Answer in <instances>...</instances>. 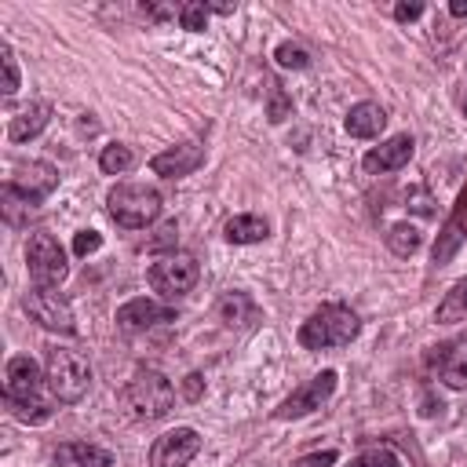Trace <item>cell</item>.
I'll return each instance as SVG.
<instances>
[{
    "label": "cell",
    "instance_id": "1",
    "mask_svg": "<svg viewBox=\"0 0 467 467\" xmlns=\"http://www.w3.org/2000/svg\"><path fill=\"white\" fill-rule=\"evenodd\" d=\"M361 332V317L343 306V303H321L303 325H299V347L303 350H332V347H347L350 339H358Z\"/></svg>",
    "mask_w": 467,
    "mask_h": 467
},
{
    "label": "cell",
    "instance_id": "2",
    "mask_svg": "<svg viewBox=\"0 0 467 467\" xmlns=\"http://www.w3.org/2000/svg\"><path fill=\"white\" fill-rule=\"evenodd\" d=\"M124 409L135 416V420H146V423H153V420H164L168 412H171V405H175V387H171V379L164 376V372H157V368H139L128 383H124Z\"/></svg>",
    "mask_w": 467,
    "mask_h": 467
},
{
    "label": "cell",
    "instance_id": "3",
    "mask_svg": "<svg viewBox=\"0 0 467 467\" xmlns=\"http://www.w3.org/2000/svg\"><path fill=\"white\" fill-rule=\"evenodd\" d=\"M106 212L124 230H142L161 215V193L142 182H117L106 193Z\"/></svg>",
    "mask_w": 467,
    "mask_h": 467
},
{
    "label": "cell",
    "instance_id": "4",
    "mask_svg": "<svg viewBox=\"0 0 467 467\" xmlns=\"http://www.w3.org/2000/svg\"><path fill=\"white\" fill-rule=\"evenodd\" d=\"M47 387L55 394V401L62 405H77L84 394H88V383H91V365L80 350H69V347H51L47 350Z\"/></svg>",
    "mask_w": 467,
    "mask_h": 467
},
{
    "label": "cell",
    "instance_id": "5",
    "mask_svg": "<svg viewBox=\"0 0 467 467\" xmlns=\"http://www.w3.org/2000/svg\"><path fill=\"white\" fill-rule=\"evenodd\" d=\"M26 263H29V277L36 288H58L69 274L66 266V252L62 244L47 234V230H36L29 234V244H26Z\"/></svg>",
    "mask_w": 467,
    "mask_h": 467
},
{
    "label": "cell",
    "instance_id": "6",
    "mask_svg": "<svg viewBox=\"0 0 467 467\" xmlns=\"http://www.w3.org/2000/svg\"><path fill=\"white\" fill-rule=\"evenodd\" d=\"M197 277H201V266H197V259H193V255H186V252L161 255V259H157V263H150V270H146L150 288H153V292H161V296H168V299L186 296V292L197 285Z\"/></svg>",
    "mask_w": 467,
    "mask_h": 467
},
{
    "label": "cell",
    "instance_id": "7",
    "mask_svg": "<svg viewBox=\"0 0 467 467\" xmlns=\"http://www.w3.org/2000/svg\"><path fill=\"white\" fill-rule=\"evenodd\" d=\"M22 310H26L40 328H47V332H62V336H73V332H77V325H73V306H69V299H66L62 292H55V288H33V292H26Z\"/></svg>",
    "mask_w": 467,
    "mask_h": 467
},
{
    "label": "cell",
    "instance_id": "8",
    "mask_svg": "<svg viewBox=\"0 0 467 467\" xmlns=\"http://www.w3.org/2000/svg\"><path fill=\"white\" fill-rule=\"evenodd\" d=\"M336 368H325V372H317V376H310L306 383H299L277 409H274V420H299V416H306V412H314V409H321L328 398H332V390H336Z\"/></svg>",
    "mask_w": 467,
    "mask_h": 467
},
{
    "label": "cell",
    "instance_id": "9",
    "mask_svg": "<svg viewBox=\"0 0 467 467\" xmlns=\"http://www.w3.org/2000/svg\"><path fill=\"white\" fill-rule=\"evenodd\" d=\"M201 441L204 438L193 427H175L150 445V467H186L201 452Z\"/></svg>",
    "mask_w": 467,
    "mask_h": 467
},
{
    "label": "cell",
    "instance_id": "10",
    "mask_svg": "<svg viewBox=\"0 0 467 467\" xmlns=\"http://www.w3.org/2000/svg\"><path fill=\"white\" fill-rule=\"evenodd\" d=\"M40 365L29 354H15L4 368V401H36L40 398Z\"/></svg>",
    "mask_w": 467,
    "mask_h": 467
},
{
    "label": "cell",
    "instance_id": "11",
    "mask_svg": "<svg viewBox=\"0 0 467 467\" xmlns=\"http://www.w3.org/2000/svg\"><path fill=\"white\" fill-rule=\"evenodd\" d=\"M431 368L438 372V379L452 390H467V332L434 347L431 354Z\"/></svg>",
    "mask_w": 467,
    "mask_h": 467
},
{
    "label": "cell",
    "instance_id": "12",
    "mask_svg": "<svg viewBox=\"0 0 467 467\" xmlns=\"http://www.w3.org/2000/svg\"><path fill=\"white\" fill-rule=\"evenodd\" d=\"M412 150H416V139H412L409 131H401V135H394V139L372 146V150L361 157V168H365L368 175L398 171V168H405V164L412 161Z\"/></svg>",
    "mask_w": 467,
    "mask_h": 467
},
{
    "label": "cell",
    "instance_id": "13",
    "mask_svg": "<svg viewBox=\"0 0 467 467\" xmlns=\"http://www.w3.org/2000/svg\"><path fill=\"white\" fill-rule=\"evenodd\" d=\"M201 164H204V146H197V142L171 146V150H164V153H157V157L150 161L153 175H164V179H182V175H193Z\"/></svg>",
    "mask_w": 467,
    "mask_h": 467
},
{
    "label": "cell",
    "instance_id": "14",
    "mask_svg": "<svg viewBox=\"0 0 467 467\" xmlns=\"http://www.w3.org/2000/svg\"><path fill=\"white\" fill-rule=\"evenodd\" d=\"M175 314L168 310V306H161V303H153V299H146V296H139V299H128L124 306H117V325L124 328V332H146V328H153L157 321H171Z\"/></svg>",
    "mask_w": 467,
    "mask_h": 467
},
{
    "label": "cell",
    "instance_id": "15",
    "mask_svg": "<svg viewBox=\"0 0 467 467\" xmlns=\"http://www.w3.org/2000/svg\"><path fill=\"white\" fill-rule=\"evenodd\" d=\"M11 182H15L22 193H29L33 201H44V197L55 193V186H58V168L47 164V161H29V164H18V168H15Z\"/></svg>",
    "mask_w": 467,
    "mask_h": 467
},
{
    "label": "cell",
    "instance_id": "16",
    "mask_svg": "<svg viewBox=\"0 0 467 467\" xmlns=\"http://www.w3.org/2000/svg\"><path fill=\"white\" fill-rule=\"evenodd\" d=\"M55 467H113V452L95 441H62L55 449Z\"/></svg>",
    "mask_w": 467,
    "mask_h": 467
},
{
    "label": "cell",
    "instance_id": "17",
    "mask_svg": "<svg viewBox=\"0 0 467 467\" xmlns=\"http://www.w3.org/2000/svg\"><path fill=\"white\" fill-rule=\"evenodd\" d=\"M343 128H347V135H354V139H376V135L387 128V109H383L379 102H358V106H350Z\"/></svg>",
    "mask_w": 467,
    "mask_h": 467
},
{
    "label": "cell",
    "instance_id": "18",
    "mask_svg": "<svg viewBox=\"0 0 467 467\" xmlns=\"http://www.w3.org/2000/svg\"><path fill=\"white\" fill-rule=\"evenodd\" d=\"M51 120V102H29L22 113L11 117V128H7V139L11 142H29L36 139Z\"/></svg>",
    "mask_w": 467,
    "mask_h": 467
},
{
    "label": "cell",
    "instance_id": "19",
    "mask_svg": "<svg viewBox=\"0 0 467 467\" xmlns=\"http://www.w3.org/2000/svg\"><path fill=\"white\" fill-rule=\"evenodd\" d=\"M223 237H226L230 244H259V241L270 237V223H266L263 215H255V212H244V215L226 219Z\"/></svg>",
    "mask_w": 467,
    "mask_h": 467
},
{
    "label": "cell",
    "instance_id": "20",
    "mask_svg": "<svg viewBox=\"0 0 467 467\" xmlns=\"http://www.w3.org/2000/svg\"><path fill=\"white\" fill-rule=\"evenodd\" d=\"M0 201H4V219H7L11 226H22V223L36 212V204H40V201H33L29 193H22L15 182H7V186H4Z\"/></svg>",
    "mask_w": 467,
    "mask_h": 467
},
{
    "label": "cell",
    "instance_id": "21",
    "mask_svg": "<svg viewBox=\"0 0 467 467\" xmlns=\"http://www.w3.org/2000/svg\"><path fill=\"white\" fill-rule=\"evenodd\" d=\"M438 325H456V321H467V277L463 281H456L449 292H445V299L438 303Z\"/></svg>",
    "mask_w": 467,
    "mask_h": 467
},
{
    "label": "cell",
    "instance_id": "22",
    "mask_svg": "<svg viewBox=\"0 0 467 467\" xmlns=\"http://www.w3.org/2000/svg\"><path fill=\"white\" fill-rule=\"evenodd\" d=\"M420 244H423V234L412 226V223H394L390 230H387V248L394 252V255H412V252H420Z\"/></svg>",
    "mask_w": 467,
    "mask_h": 467
},
{
    "label": "cell",
    "instance_id": "23",
    "mask_svg": "<svg viewBox=\"0 0 467 467\" xmlns=\"http://www.w3.org/2000/svg\"><path fill=\"white\" fill-rule=\"evenodd\" d=\"M131 164H135V153H131V146H124V142H109V146H102V153H99V168H102L106 175H124Z\"/></svg>",
    "mask_w": 467,
    "mask_h": 467
},
{
    "label": "cell",
    "instance_id": "24",
    "mask_svg": "<svg viewBox=\"0 0 467 467\" xmlns=\"http://www.w3.org/2000/svg\"><path fill=\"white\" fill-rule=\"evenodd\" d=\"M347 467H401V460H398L394 449H387V445H372V449L358 452Z\"/></svg>",
    "mask_w": 467,
    "mask_h": 467
},
{
    "label": "cell",
    "instance_id": "25",
    "mask_svg": "<svg viewBox=\"0 0 467 467\" xmlns=\"http://www.w3.org/2000/svg\"><path fill=\"white\" fill-rule=\"evenodd\" d=\"M7 409H11V416L22 420V423H44V420L51 416V405H47L44 398H36V401H7Z\"/></svg>",
    "mask_w": 467,
    "mask_h": 467
},
{
    "label": "cell",
    "instance_id": "26",
    "mask_svg": "<svg viewBox=\"0 0 467 467\" xmlns=\"http://www.w3.org/2000/svg\"><path fill=\"white\" fill-rule=\"evenodd\" d=\"M274 58H277V66H285V69H306V66H310V55H306L299 44H292V40L277 44Z\"/></svg>",
    "mask_w": 467,
    "mask_h": 467
},
{
    "label": "cell",
    "instance_id": "27",
    "mask_svg": "<svg viewBox=\"0 0 467 467\" xmlns=\"http://www.w3.org/2000/svg\"><path fill=\"white\" fill-rule=\"evenodd\" d=\"M179 22H182V29L201 33L208 26V4H182L179 7Z\"/></svg>",
    "mask_w": 467,
    "mask_h": 467
},
{
    "label": "cell",
    "instance_id": "28",
    "mask_svg": "<svg viewBox=\"0 0 467 467\" xmlns=\"http://www.w3.org/2000/svg\"><path fill=\"white\" fill-rule=\"evenodd\" d=\"M0 62H4V95L11 99L18 91V62H15L11 44H0Z\"/></svg>",
    "mask_w": 467,
    "mask_h": 467
},
{
    "label": "cell",
    "instance_id": "29",
    "mask_svg": "<svg viewBox=\"0 0 467 467\" xmlns=\"http://www.w3.org/2000/svg\"><path fill=\"white\" fill-rule=\"evenodd\" d=\"M102 248V234L99 230H77L73 234V255H91V252H99Z\"/></svg>",
    "mask_w": 467,
    "mask_h": 467
},
{
    "label": "cell",
    "instance_id": "30",
    "mask_svg": "<svg viewBox=\"0 0 467 467\" xmlns=\"http://www.w3.org/2000/svg\"><path fill=\"white\" fill-rule=\"evenodd\" d=\"M241 310H252V314H255V306H252V303H248L241 292H230V296L219 303V314H223V321H226V325H234Z\"/></svg>",
    "mask_w": 467,
    "mask_h": 467
},
{
    "label": "cell",
    "instance_id": "31",
    "mask_svg": "<svg viewBox=\"0 0 467 467\" xmlns=\"http://www.w3.org/2000/svg\"><path fill=\"white\" fill-rule=\"evenodd\" d=\"M339 452L336 449H325V452H310V456H299L292 467H336Z\"/></svg>",
    "mask_w": 467,
    "mask_h": 467
},
{
    "label": "cell",
    "instance_id": "32",
    "mask_svg": "<svg viewBox=\"0 0 467 467\" xmlns=\"http://www.w3.org/2000/svg\"><path fill=\"white\" fill-rule=\"evenodd\" d=\"M285 117H288V99H285V91L274 84V91H270V120L281 124Z\"/></svg>",
    "mask_w": 467,
    "mask_h": 467
},
{
    "label": "cell",
    "instance_id": "33",
    "mask_svg": "<svg viewBox=\"0 0 467 467\" xmlns=\"http://www.w3.org/2000/svg\"><path fill=\"white\" fill-rule=\"evenodd\" d=\"M175 237H179V226H175V219H168V223L157 230V237L150 241V248H164V244H175Z\"/></svg>",
    "mask_w": 467,
    "mask_h": 467
},
{
    "label": "cell",
    "instance_id": "34",
    "mask_svg": "<svg viewBox=\"0 0 467 467\" xmlns=\"http://www.w3.org/2000/svg\"><path fill=\"white\" fill-rule=\"evenodd\" d=\"M182 394H186V401H197V398L204 394V376H201V372H190V376L182 379Z\"/></svg>",
    "mask_w": 467,
    "mask_h": 467
},
{
    "label": "cell",
    "instance_id": "35",
    "mask_svg": "<svg viewBox=\"0 0 467 467\" xmlns=\"http://www.w3.org/2000/svg\"><path fill=\"white\" fill-rule=\"evenodd\" d=\"M420 15H423V4H398L394 7V18L398 22H416Z\"/></svg>",
    "mask_w": 467,
    "mask_h": 467
},
{
    "label": "cell",
    "instance_id": "36",
    "mask_svg": "<svg viewBox=\"0 0 467 467\" xmlns=\"http://www.w3.org/2000/svg\"><path fill=\"white\" fill-rule=\"evenodd\" d=\"M449 11H452L456 18H467V0H452V4H449Z\"/></svg>",
    "mask_w": 467,
    "mask_h": 467
},
{
    "label": "cell",
    "instance_id": "37",
    "mask_svg": "<svg viewBox=\"0 0 467 467\" xmlns=\"http://www.w3.org/2000/svg\"><path fill=\"white\" fill-rule=\"evenodd\" d=\"M460 106H463V113H467V88H463V95H460Z\"/></svg>",
    "mask_w": 467,
    "mask_h": 467
}]
</instances>
